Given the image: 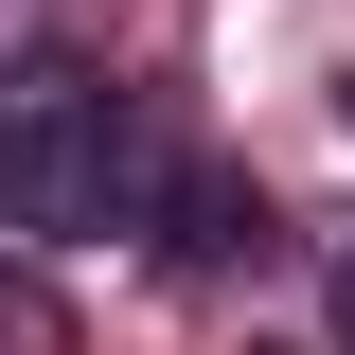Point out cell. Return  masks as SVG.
<instances>
[{
    "instance_id": "cell-2",
    "label": "cell",
    "mask_w": 355,
    "mask_h": 355,
    "mask_svg": "<svg viewBox=\"0 0 355 355\" xmlns=\"http://www.w3.org/2000/svg\"><path fill=\"white\" fill-rule=\"evenodd\" d=\"M338 338H355V249H338Z\"/></svg>"
},
{
    "instance_id": "cell-1",
    "label": "cell",
    "mask_w": 355,
    "mask_h": 355,
    "mask_svg": "<svg viewBox=\"0 0 355 355\" xmlns=\"http://www.w3.org/2000/svg\"><path fill=\"white\" fill-rule=\"evenodd\" d=\"M160 196V142L89 53H18L0 71V231H125Z\"/></svg>"
}]
</instances>
